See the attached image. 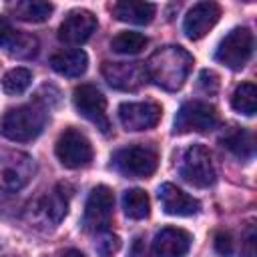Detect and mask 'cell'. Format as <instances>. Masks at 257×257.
Returning a JSON list of instances; mask_svg holds the SVG:
<instances>
[{
  "label": "cell",
  "mask_w": 257,
  "mask_h": 257,
  "mask_svg": "<svg viewBox=\"0 0 257 257\" xmlns=\"http://www.w3.org/2000/svg\"><path fill=\"white\" fill-rule=\"evenodd\" d=\"M163 114L161 104L153 100H141V102H122L118 106V120L126 131L139 133L149 131L159 124Z\"/></svg>",
  "instance_id": "7c38bea8"
},
{
  "label": "cell",
  "mask_w": 257,
  "mask_h": 257,
  "mask_svg": "<svg viewBox=\"0 0 257 257\" xmlns=\"http://www.w3.org/2000/svg\"><path fill=\"white\" fill-rule=\"evenodd\" d=\"M253 54V34L245 26L233 28L217 46L215 58L231 70H241L247 66Z\"/></svg>",
  "instance_id": "8992f818"
},
{
  "label": "cell",
  "mask_w": 257,
  "mask_h": 257,
  "mask_svg": "<svg viewBox=\"0 0 257 257\" xmlns=\"http://www.w3.org/2000/svg\"><path fill=\"white\" fill-rule=\"evenodd\" d=\"M94 247H96L100 257H112L120 247V239L108 231H102V233H98V241Z\"/></svg>",
  "instance_id": "4316f807"
},
{
  "label": "cell",
  "mask_w": 257,
  "mask_h": 257,
  "mask_svg": "<svg viewBox=\"0 0 257 257\" xmlns=\"http://www.w3.org/2000/svg\"><path fill=\"white\" fill-rule=\"evenodd\" d=\"M231 106L245 116H253L257 110V88L253 82H243L235 88L231 96Z\"/></svg>",
  "instance_id": "603a6c76"
},
{
  "label": "cell",
  "mask_w": 257,
  "mask_h": 257,
  "mask_svg": "<svg viewBox=\"0 0 257 257\" xmlns=\"http://www.w3.org/2000/svg\"><path fill=\"white\" fill-rule=\"evenodd\" d=\"M219 124V112L213 104L205 100H189L185 102L173 124L175 135H185V133H207L213 131Z\"/></svg>",
  "instance_id": "277c9868"
},
{
  "label": "cell",
  "mask_w": 257,
  "mask_h": 257,
  "mask_svg": "<svg viewBox=\"0 0 257 257\" xmlns=\"http://www.w3.org/2000/svg\"><path fill=\"white\" fill-rule=\"evenodd\" d=\"M54 153L60 165L66 169H80L92 161V145L86 135L76 128H66L58 137Z\"/></svg>",
  "instance_id": "ba28073f"
},
{
  "label": "cell",
  "mask_w": 257,
  "mask_h": 257,
  "mask_svg": "<svg viewBox=\"0 0 257 257\" xmlns=\"http://www.w3.org/2000/svg\"><path fill=\"white\" fill-rule=\"evenodd\" d=\"M157 165H159L157 153L151 147H143V145L124 147L112 155L114 171L128 179H147L157 171Z\"/></svg>",
  "instance_id": "3957f363"
},
{
  "label": "cell",
  "mask_w": 257,
  "mask_h": 257,
  "mask_svg": "<svg viewBox=\"0 0 257 257\" xmlns=\"http://www.w3.org/2000/svg\"><path fill=\"white\" fill-rule=\"evenodd\" d=\"M34 161L30 155L14 149H0V189L18 191L34 175Z\"/></svg>",
  "instance_id": "52a82bcc"
},
{
  "label": "cell",
  "mask_w": 257,
  "mask_h": 257,
  "mask_svg": "<svg viewBox=\"0 0 257 257\" xmlns=\"http://www.w3.org/2000/svg\"><path fill=\"white\" fill-rule=\"evenodd\" d=\"M149 44V38L141 32H120L110 40V48L118 54H139Z\"/></svg>",
  "instance_id": "cb8c5ba5"
},
{
  "label": "cell",
  "mask_w": 257,
  "mask_h": 257,
  "mask_svg": "<svg viewBox=\"0 0 257 257\" xmlns=\"http://www.w3.org/2000/svg\"><path fill=\"white\" fill-rule=\"evenodd\" d=\"M157 6L143 0H120L112 4V16L128 24H149L155 18Z\"/></svg>",
  "instance_id": "d6986e66"
},
{
  "label": "cell",
  "mask_w": 257,
  "mask_h": 257,
  "mask_svg": "<svg viewBox=\"0 0 257 257\" xmlns=\"http://www.w3.org/2000/svg\"><path fill=\"white\" fill-rule=\"evenodd\" d=\"M221 6L217 2H197L183 20V32L189 40L203 38L219 20Z\"/></svg>",
  "instance_id": "5bb4252c"
},
{
  "label": "cell",
  "mask_w": 257,
  "mask_h": 257,
  "mask_svg": "<svg viewBox=\"0 0 257 257\" xmlns=\"http://www.w3.org/2000/svg\"><path fill=\"white\" fill-rule=\"evenodd\" d=\"M191 68H193V56L183 46H175V44L155 50L145 62L147 80L169 92H175L185 84Z\"/></svg>",
  "instance_id": "6da1fadb"
},
{
  "label": "cell",
  "mask_w": 257,
  "mask_h": 257,
  "mask_svg": "<svg viewBox=\"0 0 257 257\" xmlns=\"http://www.w3.org/2000/svg\"><path fill=\"white\" fill-rule=\"evenodd\" d=\"M199 88L205 94H215L219 90V74L213 70H201L199 74Z\"/></svg>",
  "instance_id": "83f0119b"
},
{
  "label": "cell",
  "mask_w": 257,
  "mask_h": 257,
  "mask_svg": "<svg viewBox=\"0 0 257 257\" xmlns=\"http://www.w3.org/2000/svg\"><path fill=\"white\" fill-rule=\"evenodd\" d=\"M54 6L42 0H18L8 4V12L22 22H44L50 18Z\"/></svg>",
  "instance_id": "ffe728a7"
},
{
  "label": "cell",
  "mask_w": 257,
  "mask_h": 257,
  "mask_svg": "<svg viewBox=\"0 0 257 257\" xmlns=\"http://www.w3.org/2000/svg\"><path fill=\"white\" fill-rule=\"evenodd\" d=\"M102 76L108 86L135 92L147 82L145 62H102Z\"/></svg>",
  "instance_id": "8fae6325"
},
{
  "label": "cell",
  "mask_w": 257,
  "mask_h": 257,
  "mask_svg": "<svg viewBox=\"0 0 257 257\" xmlns=\"http://www.w3.org/2000/svg\"><path fill=\"white\" fill-rule=\"evenodd\" d=\"M46 124V108L40 104H22L6 110L0 120V133L12 143H28L36 139Z\"/></svg>",
  "instance_id": "7a4b0ae2"
},
{
  "label": "cell",
  "mask_w": 257,
  "mask_h": 257,
  "mask_svg": "<svg viewBox=\"0 0 257 257\" xmlns=\"http://www.w3.org/2000/svg\"><path fill=\"white\" fill-rule=\"evenodd\" d=\"M112 209H114V195L106 185H98L90 191L86 205H84V229L92 233L108 231V225L112 221Z\"/></svg>",
  "instance_id": "9c48e42d"
},
{
  "label": "cell",
  "mask_w": 257,
  "mask_h": 257,
  "mask_svg": "<svg viewBox=\"0 0 257 257\" xmlns=\"http://www.w3.org/2000/svg\"><path fill=\"white\" fill-rule=\"evenodd\" d=\"M122 209H124V215L128 219H135V221L147 219L149 213H151L149 195L143 189H128V191H124V195H122Z\"/></svg>",
  "instance_id": "7402d4cb"
},
{
  "label": "cell",
  "mask_w": 257,
  "mask_h": 257,
  "mask_svg": "<svg viewBox=\"0 0 257 257\" xmlns=\"http://www.w3.org/2000/svg\"><path fill=\"white\" fill-rule=\"evenodd\" d=\"M72 100H74V106L80 112V116H84L86 120L96 124V128H100L102 133H108L110 122L106 118V98L94 84L76 86Z\"/></svg>",
  "instance_id": "30bf717a"
},
{
  "label": "cell",
  "mask_w": 257,
  "mask_h": 257,
  "mask_svg": "<svg viewBox=\"0 0 257 257\" xmlns=\"http://www.w3.org/2000/svg\"><path fill=\"white\" fill-rule=\"evenodd\" d=\"M179 173L189 185L199 187V189L211 187L215 183V179H217L211 153L203 145H193L183 153V159H181V165H179Z\"/></svg>",
  "instance_id": "5b68a950"
},
{
  "label": "cell",
  "mask_w": 257,
  "mask_h": 257,
  "mask_svg": "<svg viewBox=\"0 0 257 257\" xmlns=\"http://www.w3.org/2000/svg\"><path fill=\"white\" fill-rule=\"evenodd\" d=\"M191 233L179 227L161 229L151 245V257H185L191 249Z\"/></svg>",
  "instance_id": "9a60e30c"
},
{
  "label": "cell",
  "mask_w": 257,
  "mask_h": 257,
  "mask_svg": "<svg viewBox=\"0 0 257 257\" xmlns=\"http://www.w3.org/2000/svg\"><path fill=\"white\" fill-rule=\"evenodd\" d=\"M0 48H4L14 58L28 60V58H34L38 54L40 44H38V38L34 34L20 32V30L12 28L6 20L0 18Z\"/></svg>",
  "instance_id": "2e32d148"
},
{
  "label": "cell",
  "mask_w": 257,
  "mask_h": 257,
  "mask_svg": "<svg viewBox=\"0 0 257 257\" xmlns=\"http://www.w3.org/2000/svg\"><path fill=\"white\" fill-rule=\"evenodd\" d=\"M159 201L163 211L175 217H191L201 211V203L173 183H163L159 187Z\"/></svg>",
  "instance_id": "e0dca14e"
},
{
  "label": "cell",
  "mask_w": 257,
  "mask_h": 257,
  "mask_svg": "<svg viewBox=\"0 0 257 257\" xmlns=\"http://www.w3.org/2000/svg\"><path fill=\"white\" fill-rule=\"evenodd\" d=\"M62 257H84V253H80V251H76V249H68Z\"/></svg>",
  "instance_id": "f546056e"
},
{
  "label": "cell",
  "mask_w": 257,
  "mask_h": 257,
  "mask_svg": "<svg viewBox=\"0 0 257 257\" xmlns=\"http://www.w3.org/2000/svg\"><path fill=\"white\" fill-rule=\"evenodd\" d=\"M215 251L221 255V257H231L233 255V241L227 233H219L217 239H215Z\"/></svg>",
  "instance_id": "f1b7e54d"
},
{
  "label": "cell",
  "mask_w": 257,
  "mask_h": 257,
  "mask_svg": "<svg viewBox=\"0 0 257 257\" xmlns=\"http://www.w3.org/2000/svg\"><path fill=\"white\" fill-rule=\"evenodd\" d=\"M50 66L54 72H58L60 76H68V78H76L80 74L86 72L88 68V56L82 48H70V50H60L56 54H52L50 58Z\"/></svg>",
  "instance_id": "ac0fdd59"
},
{
  "label": "cell",
  "mask_w": 257,
  "mask_h": 257,
  "mask_svg": "<svg viewBox=\"0 0 257 257\" xmlns=\"http://www.w3.org/2000/svg\"><path fill=\"white\" fill-rule=\"evenodd\" d=\"M42 209H44V215H46L52 223H60L62 217H64L66 211H68V203H66V199H64L58 191H54L50 197L44 199Z\"/></svg>",
  "instance_id": "484cf974"
},
{
  "label": "cell",
  "mask_w": 257,
  "mask_h": 257,
  "mask_svg": "<svg viewBox=\"0 0 257 257\" xmlns=\"http://www.w3.org/2000/svg\"><path fill=\"white\" fill-rule=\"evenodd\" d=\"M32 82V72L24 66H16V68H10L4 76H2V90L6 94H22Z\"/></svg>",
  "instance_id": "d4e9b609"
},
{
  "label": "cell",
  "mask_w": 257,
  "mask_h": 257,
  "mask_svg": "<svg viewBox=\"0 0 257 257\" xmlns=\"http://www.w3.org/2000/svg\"><path fill=\"white\" fill-rule=\"evenodd\" d=\"M223 147L229 149L235 157L243 159V161H249L255 153V139H253V133L245 131V128H237L233 126L223 139H221Z\"/></svg>",
  "instance_id": "44dd1931"
},
{
  "label": "cell",
  "mask_w": 257,
  "mask_h": 257,
  "mask_svg": "<svg viewBox=\"0 0 257 257\" xmlns=\"http://www.w3.org/2000/svg\"><path fill=\"white\" fill-rule=\"evenodd\" d=\"M96 26V16L90 10H72L58 28V40L68 46H80L92 36Z\"/></svg>",
  "instance_id": "4fadbf2b"
}]
</instances>
